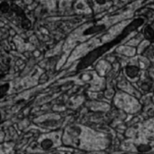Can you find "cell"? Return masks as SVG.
<instances>
[{
    "mask_svg": "<svg viewBox=\"0 0 154 154\" xmlns=\"http://www.w3.org/2000/svg\"><path fill=\"white\" fill-rule=\"evenodd\" d=\"M42 146H43V148H45V149H48V148H50V147L52 146V141H51L50 140H45V141H43Z\"/></svg>",
    "mask_w": 154,
    "mask_h": 154,
    "instance_id": "obj_1",
    "label": "cell"
}]
</instances>
